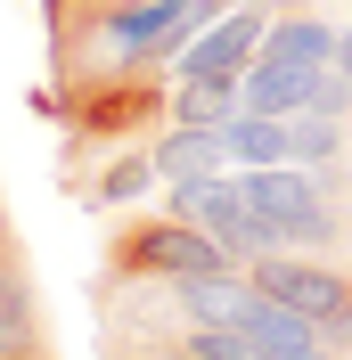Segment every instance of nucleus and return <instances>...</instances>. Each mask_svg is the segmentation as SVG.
I'll use <instances>...</instances> for the list:
<instances>
[{
  "label": "nucleus",
  "mask_w": 352,
  "mask_h": 360,
  "mask_svg": "<svg viewBox=\"0 0 352 360\" xmlns=\"http://www.w3.org/2000/svg\"><path fill=\"white\" fill-rule=\"evenodd\" d=\"M33 115L42 123H58L66 131V172H82V156H99V148H132V139H156L164 123H172V90H164V74H99V82H49L33 90Z\"/></svg>",
  "instance_id": "obj_1"
},
{
  "label": "nucleus",
  "mask_w": 352,
  "mask_h": 360,
  "mask_svg": "<svg viewBox=\"0 0 352 360\" xmlns=\"http://www.w3.org/2000/svg\"><path fill=\"white\" fill-rule=\"evenodd\" d=\"M107 287H180V278H213V270H238L230 262V246H221L213 229H197V221H180L172 205L164 213H139V221H123L107 238Z\"/></svg>",
  "instance_id": "obj_2"
},
{
  "label": "nucleus",
  "mask_w": 352,
  "mask_h": 360,
  "mask_svg": "<svg viewBox=\"0 0 352 360\" xmlns=\"http://www.w3.org/2000/svg\"><path fill=\"white\" fill-rule=\"evenodd\" d=\"M336 33L344 25L311 17V8H279L263 49H254V66H246V107L254 115H303L311 82L336 66Z\"/></svg>",
  "instance_id": "obj_3"
},
{
  "label": "nucleus",
  "mask_w": 352,
  "mask_h": 360,
  "mask_svg": "<svg viewBox=\"0 0 352 360\" xmlns=\"http://www.w3.org/2000/svg\"><path fill=\"white\" fill-rule=\"evenodd\" d=\"M246 270H254L263 295L295 303L336 352H352V262L344 254H263V262H246Z\"/></svg>",
  "instance_id": "obj_4"
},
{
  "label": "nucleus",
  "mask_w": 352,
  "mask_h": 360,
  "mask_svg": "<svg viewBox=\"0 0 352 360\" xmlns=\"http://www.w3.org/2000/svg\"><path fill=\"white\" fill-rule=\"evenodd\" d=\"M172 213L180 221L213 229L221 246H230V262H263V254H279V238H270V221L246 205L238 172H205V180H172Z\"/></svg>",
  "instance_id": "obj_5"
},
{
  "label": "nucleus",
  "mask_w": 352,
  "mask_h": 360,
  "mask_svg": "<svg viewBox=\"0 0 352 360\" xmlns=\"http://www.w3.org/2000/svg\"><path fill=\"white\" fill-rule=\"evenodd\" d=\"M263 33H270V17L238 0V8H230L221 25H205L197 41L180 49V66H172V74H180V82H246L254 49H263Z\"/></svg>",
  "instance_id": "obj_6"
},
{
  "label": "nucleus",
  "mask_w": 352,
  "mask_h": 360,
  "mask_svg": "<svg viewBox=\"0 0 352 360\" xmlns=\"http://www.w3.org/2000/svg\"><path fill=\"white\" fill-rule=\"evenodd\" d=\"M148 148H156V172H164V188H172V180L230 172V123H164Z\"/></svg>",
  "instance_id": "obj_7"
},
{
  "label": "nucleus",
  "mask_w": 352,
  "mask_h": 360,
  "mask_svg": "<svg viewBox=\"0 0 352 360\" xmlns=\"http://www.w3.org/2000/svg\"><path fill=\"white\" fill-rule=\"evenodd\" d=\"M254 270H213V278H180L172 287V311L189 319V328H238L246 311H254Z\"/></svg>",
  "instance_id": "obj_8"
},
{
  "label": "nucleus",
  "mask_w": 352,
  "mask_h": 360,
  "mask_svg": "<svg viewBox=\"0 0 352 360\" xmlns=\"http://www.w3.org/2000/svg\"><path fill=\"white\" fill-rule=\"evenodd\" d=\"M254 164H295V115H230V172H254Z\"/></svg>",
  "instance_id": "obj_9"
},
{
  "label": "nucleus",
  "mask_w": 352,
  "mask_h": 360,
  "mask_svg": "<svg viewBox=\"0 0 352 360\" xmlns=\"http://www.w3.org/2000/svg\"><path fill=\"white\" fill-rule=\"evenodd\" d=\"M156 148H115L107 156V172H90V180H74V188H82V205H99V213H107V205H132V197H148L156 188Z\"/></svg>",
  "instance_id": "obj_10"
},
{
  "label": "nucleus",
  "mask_w": 352,
  "mask_h": 360,
  "mask_svg": "<svg viewBox=\"0 0 352 360\" xmlns=\"http://www.w3.org/2000/svg\"><path fill=\"white\" fill-rule=\"evenodd\" d=\"M156 360H287L270 352L263 336H246V328H189V336H164Z\"/></svg>",
  "instance_id": "obj_11"
},
{
  "label": "nucleus",
  "mask_w": 352,
  "mask_h": 360,
  "mask_svg": "<svg viewBox=\"0 0 352 360\" xmlns=\"http://www.w3.org/2000/svg\"><path fill=\"white\" fill-rule=\"evenodd\" d=\"M246 107V82H172V123H230Z\"/></svg>",
  "instance_id": "obj_12"
},
{
  "label": "nucleus",
  "mask_w": 352,
  "mask_h": 360,
  "mask_svg": "<svg viewBox=\"0 0 352 360\" xmlns=\"http://www.w3.org/2000/svg\"><path fill=\"white\" fill-rule=\"evenodd\" d=\"M295 164H311V172H336L344 164V123H328V115H295Z\"/></svg>",
  "instance_id": "obj_13"
},
{
  "label": "nucleus",
  "mask_w": 352,
  "mask_h": 360,
  "mask_svg": "<svg viewBox=\"0 0 352 360\" xmlns=\"http://www.w3.org/2000/svg\"><path fill=\"white\" fill-rule=\"evenodd\" d=\"M303 107H311V115H328V123H344V115H352V82H344V66H328V74H320Z\"/></svg>",
  "instance_id": "obj_14"
},
{
  "label": "nucleus",
  "mask_w": 352,
  "mask_h": 360,
  "mask_svg": "<svg viewBox=\"0 0 352 360\" xmlns=\"http://www.w3.org/2000/svg\"><path fill=\"white\" fill-rule=\"evenodd\" d=\"M0 360H49V336H25V328L0 319Z\"/></svg>",
  "instance_id": "obj_15"
},
{
  "label": "nucleus",
  "mask_w": 352,
  "mask_h": 360,
  "mask_svg": "<svg viewBox=\"0 0 352 360\" xmlns=\"http://www.w3.org/2000/svg\"><path fill=\"white\" fill-rule=\"evenodd\" d=\"M336 66H344V82H352V25L336 33Z\"/></svg>",
  "instance_id": "obj_16"
},
{
  "label": "nucleus",
  "mask_w": 352,
  "mask_h": 360,
  "mask_svg": "<svg viewBox=\"0 0 352 360\" xmlns=\"http://www.w3.org/2000/svg\"><path fill=\"white\" fill-rule=\"evenodd\" d=\"M0 246H17V229H8V213H0Z\"/></svg>",
  "instance_id": "obj_17"
}]
</instances>
